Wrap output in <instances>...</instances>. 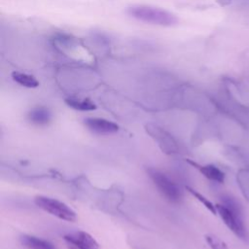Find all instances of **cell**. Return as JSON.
I'll return each instance as SVG.
<instances>
[{"instance_id":"10","label":"cell","mask_w":249,"mask_h":249,"mask_svg":"<svg viewBox=\"0 0 249 249\" xmlns=\"http://www.w3.org/2000/svg\"><path fill=\"white\" fill-rule=\"evenodd\" d=\"M51 112L46 107H36L28 113V120L39 125L46 124L51 120Z\"/></svg>"},{"instance_id":"6","label":"cell","mask_w":249,"mask_h":249,"mask_svg":"<svg viewBox=\"0 0 249 249\" xmlns=\"http://www.w3.org/2000/svg\"><path fill=\"white\" fill-rule=\"evenodd\" d=\"M65 241L75 249H99L97 241L88 232L79 231L64 235Z\"/></svg>"},{"instance_id":"5","label":"cell","mask_w":249,"mask_h":249,"mask_svg":"<svg viewBox=\"0 0 249 249\" xmlns=\"http://www.w3.org/2000/svg\"><path fill=\"white\" fill-rule=\"evenodd\" d=\"M145 129L147 133H149L151 137L154 138L155 141L159 143V146L162 152L166 154H173L177 152L178 148L176 142L174 141L172 136L169 133H167L164 129H162L159 125L151 124H146Z\"/></svg>"},{"instance_id":"1","label":"cell","mask_w":249,"mask_h":249,"mask_svg":"<svg viewBox=\"0 0 249 249\" xmlns=\"http://www.w3.org/2000/svg\"><path fill=\"white\" fill-rule=\"evenodd\" d=\"M127 14L137 20L160 26H173L178 23L177 17L172 13L147 5H133L127 9Z\"/></svg>"},{"instance_id":"7","label":"cell","mask_w":249,"mask_h":249,"mask_svg":"<svg viewBox=\"0 0 249 249\" xmlns=\"http://www.w3.org/2000/svg\"><path fill=\"white\" fill-rule=\"evenodd\" d=\"M85 125L96 134H112L119 130V125L111 121L102 118H87Z\"/></svg>"},{"instance_id":"8","label":"cell","mask_w":249,"mask_h":249,"mask_svg":"<svg viewBox=\"0 0 249 249\" xmlns=\"http://www.w3.org/2000/svg\"><path fill=\"white\" fill-rule=\"evenodd\" d=\"M187 161L189 163H191L192 165L196 166V168H197L199 170V172L207 179L215 181L217 183H223L225 181V173L221 169H219L217 166H215L213 164L200 165V164H197L190 160H187Z\"/></svg>"},{"instance_id":"3","label":"cell","mask_w":249,"mask_h":249,"mask_svg":"<svg viewBox=\"0 0 249 249\" xmlns=\"http://www.w3.org/2000/svg\"><path fill=\"white\" fill-rule=\"evenodd\" d=\"M34 202L39 208L61 220L68 222H74L76 220L75 211L62 201L49 196H38L34 198Z\"/></svg>"},{"instance_id":"14","label":"cell","mask_w":249,"mask_h":249,"mask_svg":"<svg viewBox=\"0 0 249 249\" xmlns=\"http://www.w3.org/2000/svg\"><path fill=\"white\" fill-rule=\"evenodd\" d=\"M205 240L211 249H229L227 244L214 234H206Z\"/></svg>"},{"instance_id":"4","label":"cell","mask_w":249,"mask_h":249,"mask_svg":"<svg viewBox=\"0 0 249 249\" xmlns=\"http://www.w3.org/2000/svg\"><path fill=\"white\" fill-rule=\"evenodd\" d=\"M147 171L155 186L164 197L172 202H177L180 200L182 197V193L179 187L172 180L157 169L150 168Z\"/></svg>"},{"instance_id":"11","label":"cell","mask_w":249,"mask_h":249,"mask_svg":"<svg viewBox=\"0 0 249 249\" xmlns=\"http://www.w3.org/2000/svg\"><path fill=\"white\" fill-rule=\"evenodd\" d=\"M65 103L76 110L79 111H91L96 109V105L89 98H75V97H68L65 99Z\"/></svg>"},{"instance_id":"9","label":"cell","mask_w":249,"mask_h":249,"mask_svg":"<svg viewBox=\"0 0 249 249\" xmlns=\"http://www.w3.org/2000/svg\"><path fill=\"white\" fill-rule=\"evenodd\" d=\"M19 239L21 244L28 249H56L55 246L50 241L38 238L36 236L23 234Z\"/></svg>"},{"instance_id":"2","label":"cell","mask_w":249,"mask_h":249,"mask_svg":"<svg viewBox=\"0 0 249 249\" xmlns=\"http://www.w3.org/2000/svg\"><path fill=\"white\" fill-rule=\"evenodd\" d=\"M216 209L225 225L236 236L242 240H248L249 236L242 219V214L236 205H234L232 202L226 204H216Z\"/></svg>"},{"instance_id":"12","label":"cell","mask_w":249,"mask_h":249,"mask_svg":"<svg viewBox=\"0 0 249 249\" xmlns=\"http://www.w3.org/2000/svg\"><path fill=\"white\" fill-rule=\"evenodd\" d=\"M12 78L15 82L19 84L22 87L33 89L37 88L39 86V82L37 79L29 74L26 73H21V72H13L12 73Z\"/></svg>"},{"instance_id":"13","label":"cell","mask_w":249,"mask_h":249,"mask_svg":"<svg viewBox=\"0 0 249 249\" xmlns=\"http://www.w3.org/2000/svg\"><path fill=\"white\" fill-rule=\"evenodd\" d=\"M186 190H187L190 194H192L198 201H200L212 214H214V215L217 214L216 205H214L208 198H206V197H205L204 196H202L200 193H198L197 191L194 190L193 188H191V187H189V186H186Z\"/></svg>"}]
</instances>
